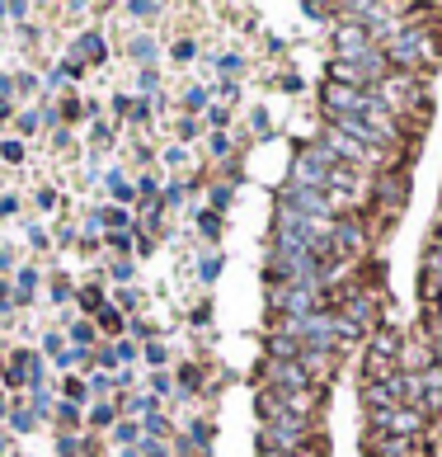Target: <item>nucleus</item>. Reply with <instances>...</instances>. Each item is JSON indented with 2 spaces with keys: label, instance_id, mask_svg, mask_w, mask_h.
<instances>
[{
  "label": "nucleus",
  "instance_id": "nucleus-1",
  "mask_svg": "<svg viewBox=\"0 0 442 457\" xmlns=\"http://www.w3.org/2000/svg\"><path fill=\"white\" fill-rule=\"evenodd\" d=\"M268 382H273V391H306V368L287 363V358H273L268 363Z\"/></svg>",
  "mask_w": 442,
  "mask_h": 457
},
{
  "label": "nucleus",
  "instance_id": "nucleus-2",
  "mask_svg": "<svg viewBox=\"0 0 442 457\" xmlns=\"http://www.w3.org/2000/svg\"><path fill=\"white\" fill-rule=\"evenodd\" d=\"M419 99V85L410 81V76H390L386 85H381V108H410Z\"/></svg>",
  "mask_w": 442,
  "mask_h": 457
},
{
  "label": "nucleus",
  "instance_id": "nucleus-3",
  "mask_svg": "<svg viewBox=\"0 0 442 457\" xmlns=\"http://www.w3.org/2000/svg\"><path fill=\"white\" fill-rule=\"evenodd\" d=\"M330 108H334L339 118H353L358 108H367V95H358L353 85H334L330 81Z\"/></svg>",
  "mask_w": 442,
  "mask_h": 457
},
{
  "label": "nucleus",
  "instance_id": "nucleus-4",
  "mask_svg": "<svg viewBox=\"0 0 442 457\" xmlns=\"http://www.w3.org/2000/svg\"><path fill=\"white\" fill-rule=\"evenodd\" d=\"M376 425L390 429V434H414L419 429V415L410 410V405H395V410H381V415H376Z\"/></svg>",
  "mask_w": 442,
  "mask_h": 457
},
{
  "label": "nucleus",
  "instance_id": "nucleus-5",
  "mask_svg": "<svg viewBox=\"0 0 442 457\" xmlns=\"http://www.w3.org/2000/svg\"><path fill=\"white\" fill-rule=\"evenodd\" d=\"M330 151H339L343 161H358V165L376 161V151H372V146H363V142H353V137H343V133H330Z\"/></svg>",
  "mask_w": 442,
  "mask_h": 457
},
{
  "label": "nucleus",
  "instance_id": "nucleus-6",
  "mask_svg": "<svg viewBox=\"0 0 442 457\" xmlns=\"http://www.w3.org/2000/svg\"><path fill=\"white\" fill-rule=\"evenodd\" d=\"M423 48H428V43H423V33H400V38L390 43V57H395L400 66H410V61L423 57Z\"/></svg>",
  "mask_w": 442,
  "mask_h": 457
},
{
  "label": "nucleus",
  "instance_id": "nucleus-7",
  "mask_svg": "<svg viewBox=\"0 0 442 457\" xmlns=\"http://www.w3.org/2000/svg\"><path fill=\"white\" fill-rule=\"evenodd\" d=\"M339 52H348V61H353V57H363V43H367V28L363 24H343L339 28Z\"/></svg>",
  "mask_w": 442,
  "mask_h": 457
},
{
  "label": "nucleus",
  "instance_id": "nucleus-8",
  "mask_svg": "<svg viewBox=\"0 0 442 457\" xmlns=\"http://www.w3.org/2000/svg\"><path fill=\"white\" fill-rule=\"evenodd\" d=\"M423 396H428V401H438V396H442V368H433V373L423 377Z\"/></svg>",
  "mask_w": 442,
  "mask_h": 457
}]
</instances>
